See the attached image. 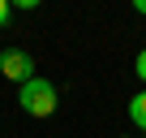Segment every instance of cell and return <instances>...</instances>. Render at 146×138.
Instances as JSON below:
<instances>
[{"label":"cell","mask_w":146,"mask_h":138,"mask_svg":"<svg viewBox=\"0 0 146 138\" xmlns=\"http://www.w3.org/2000/svg\"><path fill=\"white\" fill-rule=\"evenodd\" d=\"M133 74L146 82V48H142V52H137V60H133Z\"/></svg>","instance_id":"cell-4"},{"label":"cell","mask_w":146,"mask_h":138,"mask_svg":"<svg viewBox=\"0 0 146 138\" xmlns=\"http://www.w3.org/2000/svg\"><path fill=\"white\" fill-rule=\"evenodd\" d=\"M17 104H22V112L26 117H52L56 112V86L47 82V78H30V82H22V91H17Z\"/></svg>","instance_id":"cell-1"},{"label":"cell","mask_w":146,"mask_h":138,"mask_svg":"<svg viewBox=\"0 0 146 138\" xmlns=\"http://www.w3.org/2000/svg\"><path fill=\"white\" fill-rule=\"evenodd\" d=\"M133 9H137V13H142V17H146V0H133Z\"/></svg>","instance_id":"cell-6"},{"label":"cell","mask_w":146,"mask_h":138,"mask_svg":"<svg viewBox=\"0 0 146 138\" xmlns=\"http://www.w3.org/2000/svg\"><path fill=\"white\" fill-rule=\"evenodd\" d=\"M129 121H133L137 129H146V91H137V95L129 99Z\"/></svg>","instance_id":"cell-3"},{"label":"cell","mask_w":146,"mask_h":138,"mask_svg":"<svg viewBox=\"0 0 146 138\" xmlns=\"http://www.w3.org/2000/svg\"><path fill=\"white\" fill-rule=\"evenodd\" d=\"M0 69H5V78L9 82H30L35 78V56L30 52H22V48H5V52H0Z\"/></svg>","instance_id":"cell-2"},{"label":"cell","mask_w":146,"mask_h":138,"mask_svg":"<svg viewBox=\"0 0 146 138\" xmlns=\"http://www.w3.org/2000/svg\"><path fill=\"white\" fill-rule=\"evenodd\" d=\"M9 17H13V5H9V0H0V30L9 26Z\"/></svg>","instance_id":"cell-5"}]
</instances>
